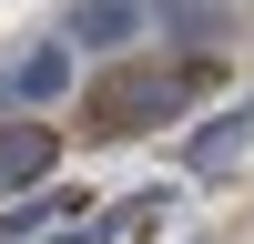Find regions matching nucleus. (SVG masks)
I'll use <instances>...</instances> for the list:
<instances>
[{
    "label": "nucleus",
    "mask_w": 254,
    "mask_h": 244,
    "mask_svg": "<svg viewBox=\"0 0 254 244\" xmlns=\"http://www.w3.org/2000/svg\"><path fill=\"white\" fill-rule=\"evenodd\" d=\"M61 81H71V51H61V41H51V51H31V61H20V71H10V92H20V102H51Z\"/></svg>",
    "instance_id": "nucleus-6"
},
{
    "label": "nucleus",
    "mask_w": 254,
    "mask_h": 244,
    "mask_svg": "<svg viewBox=\"0 0 254 244\" xmlns=\"http://www.w3.org/2000/svg\"><path fill=\"white\" fill-rule=\"evenodd\" d=\"M132 31H142V0H92V10L71 20V41H92V51H122Z\"/></svg>",
    "instance_id": "nucleus-4"
},
{
    "label": "nucleus",
    "mask_w": 254,
    "mask_h": 244,
    "mask_svg": "<svg viewBox=\"0 0 254 244\" xmlns=\"http://www.w3.org/2000/svg\"><path fill=\"white\" fill-rule=\"evenodd\" d=\"M51 153H61L51 122H10V132H0V193H31V183L51 173Z\"/></svg>",
    "instance_id": "nucleus-2"
},
{
    "label": "nucleus",
    "mask_w": 254,
    "mask_h": 244,
    "mask_svg": "<svg viewBox=\"0 0 254 244\" xmlns=\"http://www.w3.org/2000/svg\"><path fill=\"white\" fill-rule=\"evenodd\" d=\"M153 214H163V193H122L112 214H102V224H81L71 244H122V234H142V224H153Z\"/></svg>",
    "instance_id": "nucleus-5"
},
{
    "label": "nucleus",
    "mask_w": 254,
    "mask_h": 244,
    "mask_svg": "<svg viewBox=\"0 0 254 244\" xmlns=\"http://www.w3.org/2000/svg\"><path fill=\"white\" fill-rule=\"evenodd\" d=\"M183 92H203V71L122 61V71H102L92 92H81V132H92V142H132V132H153V122H173V112H183Z\"/></svg>",
    "instance_id": "nucleus-1"
},
{
    "label": "nucleus",
    "mask_w": 254,
    "mask_h": 244,
    "mask_svg": "<svg viewBox=\"0 0 254 244\" xmlns=\"http://www.w3.org/2000/svg\"><path fill=\"white\" fill-rule=\"evenodd\" d=\"M244 132H254V112H214L193 142H183V163H193V173H224V163L244 153Z\"/></svg>",
    "instance_id": "nucleus-3"
}]
</instances>
